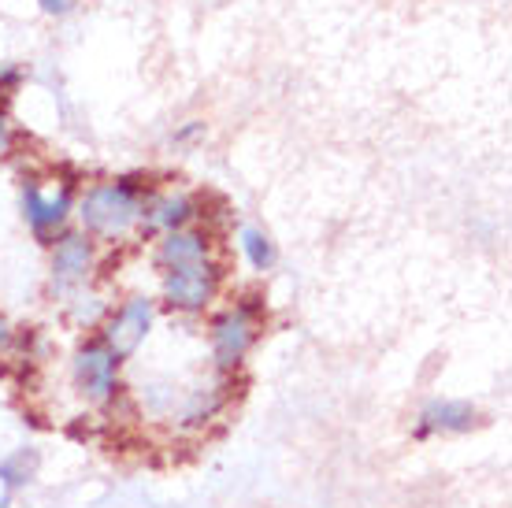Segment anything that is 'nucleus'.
<instances>
[{
  "label": "nucleus",
  "instance_id": "nucleus-1",
  "mask_svg": "<svg viewBox=\"0 0 512 508\" xmlns=\"http://www.w3.org/2000/svg\"><path fill=\"white\" fill-rule=\"evenodd\" d=\"M78 216H82V227L101 234V238H123L141 219V197L130 186V178L101 182V186L86 190V197L78 204Z\"/></svg>",
  "mask_w": 512,
  "mask_h": 508
},
{
  "label": "nucleus",
  "instance_id": "nucleus-2",
  "mask_svg": "<svg viewBox=\"0 0 512 508\" xmlns=\"http://www.w3.org/2000/svg\"><path fill=\"white\" fill-rule=\"evenodd\" d=\"M71 379L90 405H108L119 394V356L104 342H86L71 360Z\"/></svg>",
  "mask_w": 512,
  "mask_h": 508
},
{
  "label": "nucleus",
  "instance_id": "nucleus-3",
  "mask_svg": "<svg viewBox=\"0 0 512 508\" xmlns=\"http://www.w3.org/2000/svg\"><path fill=\"white\" fill-rule=\"evenodd\" d=\"M219 290V267L216 264H190L175 267L164 275V301L175 312H201Z\"/></svg>",
  "mask_w": 512,
  "mask_h": 508
},
{
  "label": "nucleus",
  "instance_id": "nucleus-4",
  "mask_svg": "<svg viewBox=\"0 0 512 508\" xmlns=\"http://www.w3.org/2000/svg\"><path fill=\"white\" fill-rule=\"evenodd\" d=\"M256 342V312L249 305H238L231 312L216 316L212 323V356L219 368H238L245 353Z\"/></svg>",
  "mask_w": 512,
  "mask_h": 508
},
{
  "label": "nucleus",
  "instance_id": "nucleus-5",
  "mask_svg": "<svg viewBox=\"0 0 512 508\" xmlns=\"http://www.w3.org/2000/svg\"><path fill=\"white\" fill-rule=\"evenodd\" d=\"M149 327H153V301H149V297H130L127 305L108 319L101 342L123 360V356H130L141 342H145Z\"/></svg>",
  "mask_w": 512,
  "mask_h": 508
},
{
  "label": "nucleus",
  "instance_id": "nucleus-6",
  "mask_svg": "<svg viewBox=\"0 0 512 508\" xmlns=\"http://www.w3.org/2000/svg\"><path fill=\"white\" fill-rule=\"evenodd\" d=\"M93 271V242L86 234H64L52 249V286L60 293L78 290Z\"/></svg>",
  "mask_w": 512,
  "mask_h": 508
},
{
  "label": "nucleus",
  "instance_id": "nucleus-7",
  "mask_svg": "<svg viewBox=\"0 0 512 508\" xmlns=\"http://www.w3.org/2000/svg\"><path fill=\"white\" fill-rule=\"evenodd\" d=\"M23 212L38 238H52V234L67 223V212H71V186H64L60 193H41L38 182H30L23 190Z\"/></svg>",
  "mask_w": 512,
  "mask_h": 508
},
{
  "label": "nucleus",
  "instance_id": "nucleus-8",
  "mask_svg": "<svg viewBox=\"0 0 512 508\" xmlns=\"http://www.w3.org/2000/svg\"><path fill=\"white\" fill-rule=\"evenodd\" d=\"M479 427V412L468 401H427L420 412V427L416 434H464Z\"/></svg>",
  "mask_w": 512,
  "mask_h": 508
},
{
  "label": "nucleus",
  "instance_id": "nucleus-9",
  "mask_svg": "<svg viewBox=\"0 0 512 508\" xmlns=\"http://www.w3.org/2000/svg\"><path fill=\"white\" fill-rule=\"evenodd\" d=\"M208 260V242L205 234L197 230H171L160 249H156V264L164 271H175V267H190V264H205Z\"/></svg>",
  "mask_w": 512,
  "mask_h": 508
},
{
  "label": "nucleus",
  "instance_id": "nucleus-10",
  "mask_svg": "<svg viewBox=\"0 0 512 508\" xmlns=\"http://www.w3.org/2000/svg\"><path fill=\"white\" fill-rule=\"evenodd\" d=\"M193 219V201L190 197H182V193H171V197H160V201H153V208H149V223L160 230H182L186 223Z\"/></svg>",
  "mask_w": 512,
  "mask_h": 508
},
{
  "label": "nucleus",
  "instance_id": "nucleus-11",
  "mask_svg": "<svg viewBox=\"0 0 512 508\" xmlns=\"http://www.w3.org/2000/svg\"><path fill=\"white\" fill-rule=\"evenodd\" d=\"M38 468L41 457L34 449H15L8 460H0V483H4V490H19V486L34 483Z\"/></svg>",
  "mask_w": 512,
  "mask_h": 508
},
{
  "label": "nucleus",
  "instance_id": "nucleus-12",
  "mask_svg": "<svg viewBox=\"0 0 512 508\" xmlns=\"http://www.w3.org/2000/svg\"><path fill=\"white\" fill-rule=\"evenodd\" d=\"M242 253H245V260L256 267V271H268V267H275V260H279V253H275V242H271L264 230H256V227L242 230Z\"/></svg>",
  "mask_w": 512,
  "mask_h": 508
},
{
  "label": "nucleus",
  "instance_id": "nucleus-13",
  "mask_svg": "<svg viewBox=\"0 0 512 508\" xmlns=\"http://www.w3.org/2000/svg\"><path fill=\"white\" fill-rule=\"evenodd\" d=\"M104 308L108 305H104L101 297H75V305H71V319H75L78 327H82V323L93 327V323L104 316Z\"/></svg>",
  "mask_w": 512,
  "mask_h": 508
},
{
  "label": "nucleus",
  "instance_id": "nucleus-14",
  "mask_svg": "<svg viewBox=\"0 0 512 508\" xmlns=\"http://www.w3.org/2000/svg\"><path fill=\"white\" fill-rule=\"evenodd\" d=\"M38 4H41V8H45L49 15H67L71 8H75V0H38Z\"/></svg>",
  "mask_w": 512,
  "mask_h": 508
},
{
  "label": "nucleus",
  "instance_id": "nucleus-15",
  "mask_svg": "<svg viewBox=\"0 0 512 508\" xmlns=\"http://www.w3.org/2000/svg\"><path fill=\"white\" fill-rule=\"evenodd\" d=\"M8 149H12V127H8V119L0 112V156H8Z\"/></svg>",
  "mask_w": 512,
  "mask_h": 508
},
{
  "label": "nucleus",
  "instance_id": "nucleus-16",
  "mask_svg": "<svg viewBox=\"0 0 512 508\" xmlns=\"http://www.w3.org/2000/svg\"><path fill=\"white\" fill-rule=\"evenodd\" d=\"M12 345V323L0 316V349H8Z\"/></svg>",
  "mask_w": 512,
  "mask_h": 508
},
{
  "label": "nucleus",
  "instance_id": "nucleus-17",
  "mask_svg": "<svg viewBox=\"0 0 512 508\" xmlns=\"http://www.w3.org/2000/svg\"><path fill=\"white\" fill-rule=\"evenodd\" d=\"M0 508H12V497H8V494H0Z\"/></svg>",
  "mask_w": 512,
  "mask_h": 508
}]
</instances>
